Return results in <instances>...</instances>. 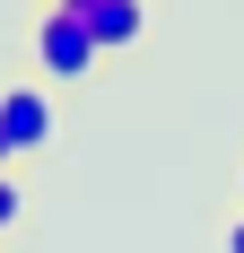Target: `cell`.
Segmentation results:
<instances>
[{
  "instance_id": "obj_1",
  "label": "cell",
  "mask_w": 244,
  "mask_h": 253,
  "mask_svg": "<svg viewBox=\"0 0 244 253\" xmlns=\"http://www.w3.org/2000/svg\"><path fill=\"white\" fill-rule=\"evenodd\" d=\"M35 61H44V79H87L105 52H96V35L79 26V9H61V0H52L44 18H35Z\"/></svg>"
},
{
  "instance_id": "obj_2",
  "label": "cell",
  "mask_w": 244,
  "mask_h": 253,
  "mask_svg": "<svg viewBox=\"0 0 244 253\" xmlns=\"http://www.w3.org/2000/svg\"><path fill=\"white\" fill-rule=\"evenodd\" d=\"M52 131H61V114H52V96H44V87H9V96H0V140H9L18 157L52 149Z\"/></svg>"
},
{
  "instance_id": "obj_3",
  "label": "cell",
  "mask_w": 244,
  "mask_h": 253,
  "mask_svg": "<svg viewBox=\"0 0 244 253\" xmlns=\"http://www.w3.org/2000/svg\"><path fill=\"white\" fill-rule=\"evenodd\" d=\"M61 9H79V26L96 35V52L140 44V0H61Z\"/></svg>"
},
{
  "instance_id": "obj_4",
  "label": "cell",
  "mask_w": 244,
  "mask_h": 253,
  "mask_svg": "<svg viewBox=\"0 0 244 253\" xmlns=\"http://www.w3.org/2000/svg\"><path fill=\"white\" fill-rule=\"evenodd\" d=\"M18 210H26V201H18V183L0 175V227H9V218H18Z\"/></svg>"
},
{
  "instance_id": "obj_5",
  "label": "cell",
  "mask_w": 244,
  "mask_h": 253,
  "mask_svg": "<svg viewBox=\"0 0 244 253\" xmlns=\"http://www.w3.org/2000/svg\"><path fill=\"white\" fill-rule=\"evenodd\" d=\"M227 253H244V218H236V227H227Z\"/></svg>"
},
{
  "instance_id": "obj_6",
  "label": "cell",
  "mask_w": 244,
  "mask_h": 253,
  "mask_svg": "<svg viewBox=\"0 0 244 253\" xmlns=\"http://www.w3.org/2000/svg\"><path fill=\"white\" fill-rule=\"evenodd\" d=\"M9 157H18V149H9V140H0V175H9Z\"/></svg>"
}]
</instances>
